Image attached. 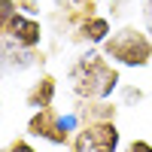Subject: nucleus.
<instances>
[{"instance_id":"obj_11","label":"nucleus","mask_w":152,"mask_h":152,"mask_svg":"<svg viewBox=\"0 0 152 152\" xmlns=\"http://www.w3.org/2000/svg\"><path fill=\"white\" fill-rule=\"evenodd\" d=\"M73 3H76V6H88V9H91V6L97 3V0H73Z\"/></svg>"},{"instance_id":"obj_9","label":"nucleus","mask_w":152,"mask_h":152,"mask_svg":"<svg viewBox=\"0 0 152 152\" xmlns=\"http://www.w3.org/2000/svg\"><path fill=\"white\" fill-rule=\"evenodd\" d=\"M9 152H37V149H34L28 140H15V143L9 146Z\"/></svg>"},{"instance_id":"obj_6","label":"nucleus","mask_w":152,"mask_h":152,"mask_svg":"<svg viewBox=\"0 0 152 152\" xmlns=\"http://www.w3.org/2000/svg\"><path fill=\"white\" fill-rule=\"evenodd\" d=\"M79 37H82L85 43H100V46H104L110 37H113L110 21H107L104 15H91V12H88V18L79 24Z\"/></svg>"},{"instance_id":"obj_3","label":"nucleus","mask_w":152,"mask_h":152,"mask_svg":"<svg viewBox=\"0 0 152 152\" xmlns=\"http://www.w3.org/2000/svg\"><path fill=\"white\" fill-rule=\"evenodd\" d=\"M76 125L73 116H61V113L55 107H49V110H37L31 122H28V134L31 137H40V140H49V143H67L70 140V128Z\"/></svg>"},{"instance_id":"obj_2","label":"nucleus","mask_w":152,"mask_h":152,"mask_svg":"<svg viewBox=\"0 0 152 152\" xmlns=\"http://www.w3.org/2000/svg\"><path fill=\"white\" fill-rule=\"evenodd\" d=\"M104 55L122 67H146L152 61V40L137 28H122L104 43Z\"/></svg>"},{"instance_id":"obj_4","label":"nucleus","mask_w":152,"mask_h":152,"mask_svg":"<svg viewBox=\"0 0 152 152\" xmlns=\"http://www.w3.org/2000/svg\"><path fill=\"white\" fill-rule=\"evenodd\" d=\"M3 37H6L12 46L31 52V49H37V46L43 43V24L37 21V18H31V15H24V12H18V15L12 18V24L6 28Z\"/></svg>"},{"instance_id":"obj_8","label":"nucleus","mask_w":152,"mask_h":152,"mask_svg":"<svg viewBox=\"0 0 152 152\" xmlns=\"http://www.w3.org/2000/svg\"><path fill=\"white\" fill-rule=\"evenodd\" d=\"M122 152H152V143H146V140H131Z\"/></svg>"},{"instance_id":"obj_10","label":"nucleus","mask_w":152,"mask_h":152,"mask_svg":"<svg viewBox=\"0 0 152 152\" xmlns=\"http://www.w3.org/2000/svg\"><path fill=\"white\" fill-rule=\"evenodd\" d=\"M143 18H146L149 34H152V0H143Z\"/></svg>"},{"instance_id":"obj_1","label":"nucleus","mask_w":152,"mask_h":152,"mask_svg":"<svg viewBox=\"0 0 152 152\" xmlns=\"http://www.w3.org/2000/svg\"><path fill=\"white\" fill-rule=\"evenodd\" d=\"M119 85V70L104 52H85L70 67V88L82 100H107Z\"/></svg>"},{"instance_id":"obj_5","label":"nucleus","mask_w":152,"mask_h":152,"mask_svg":"<svg viewBox=\"0 0 152 152\" xmlns=\"http://www.w3.org/2000/svg\"><path fill=\"white\" fill-rule=\"evenodd\" d=\"M55 91H58V85H55L52 76L37 79V82L31 85V91H28V107H34V113H37V110H49V107H52V100H55Z\"/></svg>"},{"instance_id":"obj_7","label":"nucleus","mask_w":152,"mask_h":152,"mask_svg":"<svg viewBox=\"0 0 152 152\" xmlns=\"http://www.w3.org/2000/svg\"><path fill=\"white\" fill-rule=\"evenodd\" d=\"M18 15V9H15V0H0V37L6 34V28L12 24V18Z\"/></svg>"}]
</instances>
